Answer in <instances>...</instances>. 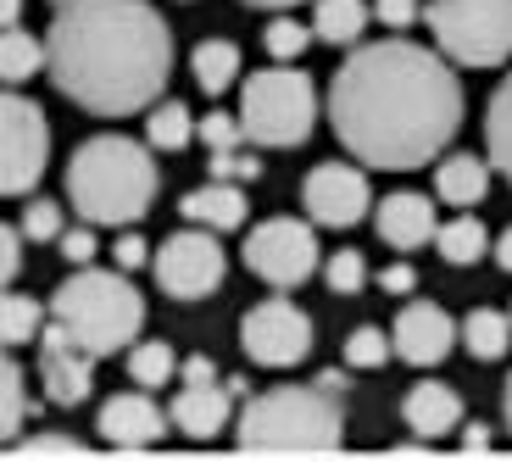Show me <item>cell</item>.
I'll use <instances>...</instances> for the list:
<instances>
[{"mask_svg": "<svg viewBox=\"0 0 512 462\" xmlns=\"http://www.w3.org/2000/svg\"><path fill=\"white\" fill-rule=\"evenodd\" d=\"M329 123L351 162L368 167H423L462 129V78L451 56L418 39H373L346 56L329 84Z\"/></svg>", "mask_w": 512, "mask_h": 462, "instance_id": "6da1fadb", "label": "cell"}, {"mask_svg": "<svg viewBox=\"0 0 512 462\" xmlns=\"http://www.w3.org/2000/svg\"><path fill=\"white\" fill-rule=\"evenodd\" d=\"M45 73L95 117L151 112L173 73V28L151 0H51Z\"/></svg>", "mask_w": 512, "mask_h": 462, "instance_id": "7a4b0ae2", "label": "cell"}, {"mask_svg": "<svg viewBox=\"0 0 512 462\" xmlns=\"http://www.w3.org/2000/svg\"><path fill=\"white\" fill-rule=\"evenodd\" d=\"M67 201L95 229H128L156 201V162L151 145L128 134H95L67 162Z\"/></svg>", "mask_w": 512, "mask_h": 462, "instance_id": "3957f363", "label": "cell"}, {"mask_svg": "<svg viewBox=\"0 0 512 462\" xmlns=\"http://www.w3.org/2000/svg\"><path fill=\"white\" fill-rule=\"evenodd\" d=\"M245 451H340L346 446V407L323 385H279L245 401L240 412Z\"/></svg>", "mask_w": 512, "mask_h": 462, "instance_id": "277c9868", "label": "cell"}, {"mask_svg": "<svg viewBox=\"0 0 512 462\" xmlns=\"http://www.w3.org/2000/svg\"><path fill=\"white\" fill-rule=\"evenodd\" d=\"M51 318L73 334L84 351L95 357H112L123 351L128 340H140V323H145V296L123 273H106V268H73L51 296Z\"/></svg>", "mask_w": 512, "mask_h": 462, "instance_id": "5b68a950", "label": "cell"}, {"mask_svg": "<svg viewBox=\"0 0 512 462\" xmlns=\"http://www.w3.org/2000/svg\"><path fill=\"white\" fill-rule=\"evenodd\" d=\"M240 129L256 145H307L318 129V90L295 62H273L240 84Z\"/></svg>", "mask_w": 512, "mask_h": 462, "instance_id": "8992f818", "label": "cell"}, {"mask_svg": "<svg viewBox=\"0 0 512 462\" xmlns=\"http://www.w3.org/2000/svg\"><path fill=\"white\" fill-rule=\"evenodd\" d=\"M429 28L451 67H501L512 56V0H429Z\"/></svg>", "mask_w": 512, "mask_h": 462, "instance_id": "52a82bcc", "label": "cell"}, {"mask_svg": "<svg viewBox=\"0 0 512 462\" xmlns=\"http://www.w3.org/2000/svg\"><path fill=\"white\" fill-rule=\"evenodd\" d=\"M51 162V123L12 84L0 90V195H28Z\"/></svg>", "mask_w": 512, "mask_h": 462, "instance_id": "ba28073f", "label": "cell"}, {"mask_svg": "<svg viewBox=\"0 0 512 462\" xmlns=\"http://www.w3.org/2000/svg\"><path fill=\"white\" fill-rule=\"evenodd\" d=\"M151 268H156V284H162L173 301H201L223 284L229 257H223V245H218V229H201V223H195V229L167 234Z\"/></svg>", "mask_w": 512, "mask_h": 462, "instance_id": "9c48e42d", "label": "cell"}, {"mask_svg": "<svg viewBox=\"0 0 512 462\" xmlns=\"http://www.w3.org/2000/svg\"><path fill=\"white\" fill-rule=\"evenodd\" d=\"M245 268L262 284H273V290L307 284L318 273V234H312V223H295V218L256 223L251 240H245Z\"/></svg>", "mask_w": 512, "mask_h": 462, "instance_id": "30bf717a", "label": "cell"}, {"mask_svg": "<svg viewBox=\"0 0 512 462\" xmlns=\"http://www.w3.org/2000/svg\"><path fill=\"white\" fill-rule=\"evenodd\" d=\"M240 346L256 368H295L312 357V318L295 301L268 296L240 318Z\"/></svg>", "mask_w": 512, "mask_h": 462, "instance_id": "8fae6325", "label": "cell"}, {"mask_svg": "<svg viewBox=\"0 0 512 462\" xmlns=\"http://www.w3.org/2000/svg\"><path fill=\"white\" fill-rule=\"evenodd\" d=\"M301 206H307V218L318 223V229H357L373 206V184H368V173L351 167V162H323V167H312L307 184H301Z\"/></svg>", "mask_w": 512, "mask_h": 462, "instance_id": "7c38bea8", "label": "cell"}, {"mask_svg": "<svg viewBox=\"0 0 512 462\" xmlns=\"http://www.w3.org/2000/svg\"><path fill=\"white\" fill-rule=\"evenodd\" d=\"M95 362L101 357L78 346L56 318L39 329V379H45V401H51V407H78V401H90Z\"/></svg>", "mask_w": 512, "mask_h": 462, "instance_id": "4fadbf2b", "label": "cell"}, {"mask_svg": "<svg viewBox=\"0 0 512 462\" xmlns=\"http://www.w3.org/2000/svg\"><path fill=\"white\" fill-rule=\"evenodd\" d=\"M457 340H462V323L451 318L446 307H435V301H407L396 329H390L396 357L412 362V368H440V362L457 351Z\"/></svg>", "mask_w": 512, "mask_h": 462, "instance_id": "5bb4252c", "label": "cell"}, {"mask_svg": "<svg viewBox=\"0 0 512 462\" xmlns=\"http://www.w3.org/2000/svg\"><path fill=\"white\" fill-rule=\"evenodd\" d=\"M167 424H173V418L151 401V390H123V396H112L101 407V418H95L101 440H106V446H117V451L156 446V440L167 435Z\"/></svg>", "mask_w": 512, "mask_h": 462, "instance_id": "9a60e30c", "label": "cell"}, {"mask_svg": "<svg viewBox=\"0 0 512 462\" xmlns=\"http://www.w3.org/2000/svg\"><path fill=\"white\" fill-rule=\"evenodd\" d=\"M167 418H173V429L190 435V440H218L234 418V390L218 385V379H212V385H179Z\"/></svg>", "mask_w": 512, "mask_h": 462, "instance_id": "2e32d148", "label": "cell"}, {"mask_svg": "<svg viewBox=\"0 0 512 462\" xmlns=\"http://www.w3.org/2000/svg\"><path fill=\"white\" fill-rule=\"evenodd\" d=\"M373 223H379V240L396 245V251H418V245H429V240H435V229H440L429 195H418V190L384 195L379 212H373Z\"/></svg>", "mask_w": 512, "mask_h": 462, "instance_id": "e0dca14e", "label": "cell"}, {"mask_svg": "<svg viewBox=\"0 0 512 462\" xmlns=\"http://www.w3.org/2000/svg\"><path fill=\"white\" fill-rule=\"evenodd\" d=\"M401 418H407V429L418 440H440L446 429L462 424V396L451 385H435V379H423V385L407 390V401H401Z\"/></svg>", "mask_w": 512, "mask_h": 462, "instance_id": "ac0fdd59", "label": "cell"}, {"mask_svg": "<svg viewBox=\"0 0 512 462\" xmlns=\"http://www.w3.org/2000/svg\"><path fill=\"white\" fill-rule=\"evenodd\" d=\"M179 212L190 223H201V229H240L245 223V184H229V179H212L201 184V190H190L179 201Z\"/></svg>", "mask_w": 512, "mask_h": 462, "instance_id": "d6986e66", "label": "cell"}, {"mask_svg": "<svg viewBox=\"0 0 512 462\" xmlns=\"http://www.w3.org/2000/svg\"><path fill=\"white\" fill-rule=\"evenodd\" d=\"M490 190V156H446L435 167V195L446 206H479Z\"/></svg>", "mask_w": 512, "mask_h": 462, "instance_id": "ffe728a7", "label": "cell"}, {"mask_svg": "<svg viewBox=\"0 0 512 462\" xmlns=\"http://www.w3.org/2000/svg\"><path fill=\"white\" fill-rule=\"evenodd\" d=\"M368 23H373L368 0H312V34L323 45H357Z\"/></svg>", "mask_w": 512, "mask_h": 462, "instance_id": "44dd1931", "label": "cell"}, {"mask_svg": "<svg viewBox=\"0 0 512 462\" xmlns=\"http://www.w3.org/2000/svg\"><path fill=\"white\" fill-rule=\"evenodd\" d=\"M190 73L206 95L234 90V78H240V45H234V39H201L190 51Z\"/></svg>", "mask_w": 512, "mask_h": 462, "instance_id": "7402d4cb", "label": "cell"}, {"mask_svg": "<svg viewBox=\"0 0 512 462\" xmlns=\"http://www.w3.org/2000/svg\"><path fill=\"white\" fill-rule=\"evenodd\" d=\"M45 73V39H34L28 28H0V84H28Z\"/></svg>", "mask_w": 512, "mask_h": 462, "instance_id": "603a6c76", "label": "cell"}, {"mask_svg": "<svg viewBox=\"0 0 512 462\" xmlns=\"http://www.w3.org/2000/svg\"><path fill=\"white\" fill-rule=\"evenodd\" d=\"M435 251L451 262V268H474V262L490 251V234H485V223H479L474 212H457L451 223L435 229Z\"/></svg>", "mask_w": 512, "mask_h": 462, "instance_id": "cb8c5ba5", "label": "cell"}, {"mask_svg": "<svg viewBox=\"0 0 512 462\" xmlns=\"http://www.w3.org/2000/svg\"><path fill=\"white\" fill-rule=\"evenodd\" d=\"M485 151L490 167L512 184V73L501 78V90L490 95V112H485Z\"/></svg>", "mask_w": 512, "mask_h": 462, "instance_id": "d4e9b609", "label": "cell"}, {"mask_svg": "<svg viewBox=\"0 0 512 462\" xmlns=\"http://www.w3.org/2000/svg\"><path fill=\"white\" fill-rule=\"evenodd\" d=\"M462 346L474 351L479 362L507 357V346H512V312H490V307L468 312V318H462Z\"/></svg>", "mask_w": 512, "mask_h": 462, "instance_id": "484cf974", "label": "cell"}, {"mask_svg": "<svg viewBox=\"0 0 512 462\" xmlns=\"http://www.w3.org/2000/svg\"><path fill=\"white\" fill-rule=\"evenodd\" d=\"M195 140V117L184 101H162L151 106V117H145V145L151 151H184V145Z\"/></svg>", "mask_w": 512, "mask_h": 462, "instance_id": "4316f807", "label": "cell"}, {"mask_svg": "<svg viewBox=\"0 0 512 462\" xmlns=\"http://www.w3.org/2000/svg\"><path fill=\"white\" fill-rule=\"evenodd\" d=\"M39 329H45V307L34 296L0 290V346H28V340H39Z\"/></svg>", "mask_w": 512, "mask_h": 462, "instance_id": "83f0119b", "label": "cell"}, {"mask_svg": "<svg viewBox=\"0 0 512 462\" xmlns=\"http://www.w3.org/2000/svg\"><path fill=\"white\" fill-rule=\"evenodd\" d=\"M173 373H179V357L167 340H140V346L128 351V379L140 390H156V385H173Z\"/></svg>", "mask_w": 512, "mask_h": 462, "instance_id": "f1b7e54d", "label": "cell"}, {"mask_svg": "<svg viewBox=\"0 0 512 462\" xmlns=\"http://www.w3.org/2000/svg\"><path fill=\"white\" fill-rule=\"evenodd\" d=\"M28 396H23V368L12 362V346H0V446L23 429Z\"/></svg>", "mask_w": 512, "mask_h": 462, "instance_id": "f546056e", "label": "cell"}, {"mask_svg": "<svg viewBox=\"0 0 512 462\" xmlns=\"http://www.w3.org/2000/svg\"><path fill=\"white\" fill-rule=\"evenodd\" d=\"M262 39H268V56H273V62H301V56H307V45H312L318 34H312V23H295V17H273Z\"/></svg>", "mask_w": 512, "mask_h": 462, "instance_id": "4dcf8cb0", "label": "cell"}, {"mask_svg": "<svg viewBox=\"0 0 512 462\" xmlns=\"http://www.w3.org/2000/svg\"><path fill=\"white\" fill-rule=\"evenodd\" d=\"M323 279H329L334 296H357L362 284H368V262H362V251H334L323 262Z\"/></svg>", "mask_w": 512, "mask_h": 462, "instance_id": "1f68e13d", "label": "cell"}, {"mask_svg": "<svg viewBox=\"0 0 512 462\" xmlns=\"http://www.w3.org/2000/svg\"><path fill=\"white\" fill-rule=\"evenodd\" d=\"M390 340H384V329H373V323H362V329H351L346 340V362L351 368H384V357H390Z\"/></svg>", "mask_w": 512, "mask_h": 462, "instance_id": "d6a6232c", "label": "cell"}, {"mask_svg": "<svg viewBox=\"0 0 512 462\" xmlns=\"http://www.w3.org/2000/svg\"><path fill=\"white\" fill-rule=\"evenodd\" d=\"M195 134L206 140V151H234V145L245 140V129H240V112H206L201 123H195Z\"/></svg>", "mask_w": 512, "mask_h": 462, "instance_id": "836d02e7", "label": "cell"}, {"mask_svg": "<svg viewBox=\"0 0 512 462\" xmlns=\"http://www.w3.org/2000/svg\"><path fill=\"white\" fill-rule=\"evenodd\" d=\"M56 234H62V201H28V212H23V240L45 245V240H56Z\"/></svg>", "mask_w": 512, "mask_h": 462, "instance_id": "e575fe53", "label": "cell"}, {"mask_svg": "<svg viewBox=\"0 0 512 462\" xmlns=\"http://www.w3.org/2000/svg\"><path fill=\"white\" fill-rule=\"evenodd\" d=\"M212 179H229V184H256L262 179V162L251 151H212Z\"/></svg>", "mask_w": 512, "mask_h": 462, "instance_id": "d590c367", "label": "cell"}, {"mask_svg": "<svg viewBox=\"0 0 512 462\" xmlns=\"http://www.w3.org/2000/svg\"><path fill=\"white\" fill-rule=\"evenodd\" d=\"M56 245H62V262H73V268H90L95 262V223H84V229H62L56 234Z\"/></svg>", "mask_w": 512, "mask_h": 462, "instance_id": "8d00e7d4", "label": "cell"}, {"mask_svg": "<svg viewBox=\"0 0 512 462\" xmlns=\"http://www.w3.org/2000/svg\"><path fill=\"white\" fill-rule=\"evenodd\" d=\"M423 17V0H373V23L384 28H412Z\"/></svg>", "mask_w": 512, "mask_h": 462, "instance_id": "74e56055", "label": "cell"}, {"mask_svg": "<svg viewBox=\"0 0 512 462\" xmlns=\"http://www.w3.org/2000/svg\"><path fill=\"white\" fill-rule=\"evenodd\" d=\"M17 268H23V229L0 223V290L17 279Z\"/></svg>", "mask_w": 512, "mask_h": 462, "instance_id": "f35d334b", "label": "cell"}, {"mask_svg": "<svg viewBox=\"0 0 512 462\" xmlns=\"http://www.w3.org/2000/svg\"><path fill=\"white\" fill-rule=\"evenodd\" d=\"M17 451H23V457H84V446H78L73 435H34Z\"/></svg>", "mask_w": 512, "mask_h": 462, "instance_id": "ab89813d", "label": "cell"}, {"mask_svg": "<svg viewBox=\"0 0 512 462\" xmlns=\"http://www.w3.org/2000/svg\"><path fill=\"white\" fill-rule=\"evenodd\" d=\"M112 257H117V268H123V273H134V268L151 262V245H145L134 229H123V234H117V245H112Z\"/></svg>", "mask_w": 512, "mask_h": 462, "instance_id": "60d3db41", "label": "cell"}, {"mask_svg": "<svg viewBox=\"0 0 512 462\" xmlns=\"http://www.w3.org/2000/svg\"><path fill=\"white\" fill-rule=\"evenodd\" d=\"M379 290L384 296H412V290H418V273H412L407 262H390V268L379 273Z\"/></svg>", "mask_w": 512, "mask_h": 462, "instance_id": "b9f144b4", "label": "cell"}, {"mask_svg": "<svg viewBox=\"0 0 512 462\" xmlns=\"http://www.w3.org/2000/svg\"><path fill=\"white\" fill-rule=\"evenodd\" d=\"M179 379H184V385H212V379H218V368H212V357H201V351H195V357L179 362Z\"/></svg>", "mask_w": 512, "mask_h": 462, "instance_id": "7bdbcfd3", "label": "cell"}, {"mask_svg": "<svg viewBox=\"0 0 512 462\" xmlns=\"http://www.w3.org/2000/svg\"><path fill=\"white\" fill-rule=\"evenodd\" d=\"M318 385L329 390V396H346V390H351V373H346V368H323Z\"/></svg>", "mask_w": 512, "mask_h": 462, "instance_id": "ee69618b", "label": "cell"}, {"mask_svg": "<svg viewBox=\"0 0 512 462\" xmlns=\"http://www.w3.org/2000/svg\"><path fill=\"white\" fill-rule=\"evenodd\" d=\"M485 446H490L485 424H474V429H462V451H485Z\"/></svg>", "mask_w": 512, "mask_h": 462, "instance_id": "f6af8a7d", "label": "cell"}, {"mask_svg": "<svg viewBox=\"0 0 512 462\" xmlns=\"http://www.w3.org/2000/svg\"><path fill=\"white\" fill-rule=\"evenodd\" d=\"M496 262L512 273V229H501V234H496Z\"/></svg>", "mask_w": 512, "mask_h": 462, "instance_id": "bcb514c9", "label": "cell"}, {"mask_svg": "<svg viewBox=\"0 0 512 462\" xmlns=\"http://www.w3.org/2000/svg\"><path fill=\"white\" fill-rule=\"evenodd\" d=\"M23 17V0H0V28H12Z\"/></svg>", "mask_w": 512, "mask_h": 462, "instance_id": "7dc6e473", "label": "cell"}, {"mask_svg": "<svg viewBox=\"0 0 512 462\" xmlns=\"http://www.w3.org/2000/svg\"><path fill=\"white\" fill-rule=\"evenodd\" d=\"M245 6H262V12H284V6H301V0H245Z\"/></svg>", "mask_w": 512, "mask_h": 462, "instance_id": "c3c4849f", "label": "cell"}, {"mask_svg": "<svg viewBox=\"0 0 512 462\" xmlns=\"http://www.w3.org/2000/svg\"><path fill=\"white\" fill-rule=\"evenodd\" d=\"M501 407H507V429H512V379H507V396H501Z\"/></svg>", "mask_w": 512, "mask_h": 462, "instance_id": "681fc988", "label": "cell"}]
</instances>
